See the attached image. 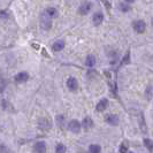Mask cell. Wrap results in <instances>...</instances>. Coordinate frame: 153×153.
<instances>
[{"instance_id": "obj_17", "label": "cell", "mask_w": 153, "mask_h": 153, "mask_svg": "<svg viewBox=\"0 0 153 153\" xmlns=\"http://www.w3.org/2000/svg\"><path fill=\"white\" fill-rule=\"evenodd\" d=\"M144 145L150 150V151H152L153 150V142L151 140V139H147V138H145L144 139Z\"/></svg>"}, {"instance_id": "obj_5", "label": "cell", "mask_w": 153, "mask_h": 153, "mask_svg": "<svg viewBox=\"0 0 153 153\" xmlns=\"http://www.w3.org/2000/svg\"><path fill=\"white\" fill-rule=\"evenodd\" d=\"M67 86L70 91H76L77 88H78V83H77V79L75 77H69L67 79Z\"/></svg>"}, {"instance_id": "obj_3", "label": "cell", "mask_w": 153, "mask_h": 153, "mask_svg": "<svg viewBox=\"0 0 153 153\" xmlns=\"http://www.w3.org/2000/svg\"><path fill=\"white\" fill-rule=\"evenodd\" d=\"M91 2H89V1H84L79 8H78V12H79V14H82V15H86L90 10H91Z\"/></svg>"}, {"instance_id": "obj_6", "label": "cell", "mask_w": 153, "mask_h": 153, "mask_svg": "<svg viewBox=\"0 0 153 153\" xmlns=\"http://www.w3.org/2000/svg\"><path fill=\"white\" fill-rule=\"evenodd\" d=\"M33 151L35 152H39V153H44L46 151V143L40 140V142H37L35 145H33Z\"/></svg>"}, {"instance_id": "obj_15", "label": "cell", "mask_w": 153, "mask_h": 153, "mask_svg": "<svg viewBox=\"0 0 153 153\" xmlns=\"http://www.w3.org/2000/svg\"><path fill=\"white\" fill-rule=\"evenodd\" d=\"M96 65V58L93 55H88L85 59V66L88 67H93Z\"/></svg>"}, {"instance_id": "obj_2", "label": "cell", "mask_w": 153, "mask_h": 153, "mask_svg": "<svg viewBox=\"0 0 153 153\" xmlns=\"http://www.w3.org/2000/svg\"><path fill=\"white\" fill-rule=\"evenodd\" d=\"M81 123L78 122L77 120H71L70 122L68 123V129L71 132H74V134H78L79 131H81Z\"/></svg>"}, {"instance_id": "obj_7", "label": "cell", "mask_w": 153, "mask_h": 153, "mask_svg": "<svg viewBox=\"0 0 153 153\" xmlns=\"http://www.w3.org/2000/svg\"><path fill=\"white\" fill-rule=\"evenodd\" d=\"M105 121L107 123H109L111 126H117L119 124V117L114 114H108L105 117Z\"/></svg>"}, {"instance_id": "obj_24", "label": "cell", "mask_w": 153, "mask_h": 153, "mask_svg": "<svg viewBox=\"0 0 153 153\" xmlns=\"http://www.w3.org/2000/svg\"><path fill=\"white\" fill-rule=\"evenodd\" d=\"M146 97H147V99H151V97H152V88H147V91H146Z\"/></svg>"}, {"instance_id": "obj_20", "label": "cell", "mask_w": 153, "mask_h": 153, "mask_svg": "<svg viewBox=\"0 0 153 153\" xmlns=\"http://www.w3.org/2000/svg\"><path fill=\"white\" fill-rule=\"evenodd\" d=\"M130 62V52L128 51L127 54H126V56L122 59V65H127V63H129Z\"/></svg>"}, {"instance_id": "obj_11", "label": "cell", "mask_w": 153, "mask_h": 153, "mask_svg": "<svg viewBox=\"0 0 153 153\" xmlns=\"http://www.w3.org/2000/svg\"><path fill=\"white\" fill-rule=\"evenodd\" d=\"M54 52H59V51H62L65 48V42L63 40H56L55 43L52 46Z\"/></svg>"}, {"instance_id": "obj_12", "label": "cell", "mask_w": 153, "mask_h": 153, "mask_svg": "<svg viewBox=\"0 0 153 153\" xmlns=\"http://www.w3.org/2000/svg\"><path fill=\"white\" fill-rule=\"evenodd\" d=\"M44 12H45V13H46V14H47L48 16H51L52 19H53V17H56V16L59 15V12H58V9H56V8H54V7H48V8H46L45 10H44Z\"/></svg>"}, {"instance_id": "obj_22", "label": "cell", "mask_w": 153, "mask_h": 153, "mask_svg": "<svg viewBox=\"0 0 153 153\" xmlns=\"http://www.w3.org/2000/svg\"><path fill=\"white\" fill-rule=\"evenodd\" d=\"M8 13L7 12H5V10H1L0 12V20H2V19H8Z\"/></svg>"}, {"instance_id": "obj_13", "label": "cell", "mask_w": 153, "mask_h": 153, "mask_svg": "<svg viewBox=\"0 0 153 153\" xmlns=\"http://www.w3.org/2000/svg\"><path fill=\"white\" fill-rule=\"evenodd\" d=\"M82 126H83L84 129H91L92 127H93V121L91 120V117L86 116L83 120V122H82Z\"/></svg>"}, {"instance_id": "obj_1", "label": "cell", "mask_w": 153, "mask_h": 153, "mask_svg": "<svg viewBox=\"0 0 153 153\" xmlns=\"http://www.w3.org/2000/svg\"><path fill=\"white\" fill-rule=\"evenodd\" d=\"M52 27V17L48 16L45 12L40 15V28L43 30H50Z\"/></svg>"}, {"instance_id": "obj_23", "label": "cell", "mask_w": 153, "mask_h": 153, "mask_svg": "<svg viewBox=\"0 0 153 153\" xmlns=\"http://www.w3.org/2000/svg\"><path fill=\"white\" fill-rule=\"evenodd\" d=\"M119 151H120V153H126V152H128V147H127V146L124 145V144H121V146H120V150H119Z\"/></svg>"}, {"instance_id": "obj_8", "label": "cell", "mask_w": 153, "mask_h": 153, "mask_svg": "<svg viewBox=\"0 0 153 153\" xmlns=\"http://www.w3.org/2000/svg\"><path fill=\"white\" fill-rule=\"evenodd\" d=\"M28 79H29V74L25 73V71H21V73H19V74L15 76V81L16 82H19V83L27 82Z\"/></svg>"}, {"instance_id": "obj_21", "label": "cell", "mask_w": 153, "mask_h": 153, "mask_svg": "<svg viewBox=\"0 0 153 153\" xmlns=\"http://www.w3.org/2000/svg\"><path fill=\"white\" fill-rule=\"evenodd\" d=\"M130 9H131L130 6L124 5V4H120V10H122V12H129Z\"/></svg>"}, {"instance_id": "obj_26", "label": "cell", "mask_w": 153, "mask_h": 153, "mask_svg": "<svg viewBox=\"0 0 153 153\" xmlns=\"http://www.w3.org/2000/svg\"><path fill=\"white\" fill-rule=\"evenodd\" d=\"M126 1H127V2H134L135 0H126Z\"/></svg>"}, {"instance_id": "obj_25", "label": "cell", "mask_w": 153, "mask_h": 153, "mask_svg": "<svg viewBox=\"0 0 153 153\" xmlns=\"http://www.w3.org/2000/svg\"><path fill=\"white\" fill-rule=\"evenodd\" d=\"M42 52H43V55H44V56H47V58L50 56V55L47 54V52H46V50H45V48H43V50H42Z\"/></svg>"}, {"instance_id": "obj_4", "label": "cell", "mask_w": 153, "mask_h": 153, "mask_svg": "<svg viewBox=\"0 0 153 153\" xmlns=\"http://www.w3.org/2000/svg\"><path fill=\"white\" fill-rule=\"evenodd\" d=\"M134 29H135V31L138 32V33H143L146 29L145 22H144V21H142V20L136 21V22L134 23Z\"/></svg>"}, {"instance_id": "obj_14", "label": "cell", "mask_w": 153, "mask_h": 153, "mask_svg": "<svg viewBox=\"0 0 153 153\" xmlns=\"http://www.w3.org/2000/svg\"><path fill=\"white\" fill-rule=\"evenodd\" d=\"M39 128H42V129H50L51 128V122L47 120V119H42L40 121H39Z\"/></svg>"}, {"instance_id": "obj_19", "label": "cell", "mask_w": 153, "mask_h": 153, "mask_svg": "<svg viewBox=\"0 0 153 153\" xmlns=\"http://www.w3.org/2000/svg\"><path fill=\"white\" fill-rule=\"evenodd\" d=\"M63 122H65V117L62 115H58L56 116V123H58V126L62 128L63 127Z\"/></svg>"}, {"instance_id": "obj_9", "label": "cell", "mask_w": 153, "mask_h": 153, "mask_svg": "<svg viewBox=\"0 0 153 153\" xmlns=\"http://www.w3.org/2000/svg\"><path fill=\"white\" fill-rule=\"evenodd\" d=\"M104 21V14L102 13H96L92 17V22L94 25H99Z\"/></svg>"}, {"instance_id": "obj_27", "label": "cell", "mask_w": 153, "mask_h": 153, "mask_svg": "<svg viewBox=\"0 0 153 153\" xmlns=\"http://www.w3.org/2000/svg\"><path fill=\"white\" fill-rule=\"evenodd\" d=\"M152 23H153V19H152Z\"/></svg>"}, {"instance_id": "obj_16", "label": "cell", "mask_w": 153, "mask_h": 153, "mask_svg": "<svg viewBox=\"0 0 153 153\" xmlns=\"http://www.w3.org/2000/svg\"><path fill=\"white\" fill-rule=\"evenodd\" d=\"M89 151L91 153H99L101 151V147H100V145H97V144H92L89 147Z\"/></svg>"}, {"instance_id": "obj_18", "label": "cell", "mask_w": 153, "mask_h": 153, "mask_svg": "<svg viewBox=\"0 0 153 153\" xmlns=\"http://www.w3.org/2000/svg\"><path fill=\"white\" fill-rule=\"evenodd\" d=\"M55 152L56 153H65L66 152V146L63 144H58L55 147Z\"/></svg>"}, {"instance_id": "obj_10", "label": "cell", "mask_w": 153, "mask_h": 153, "mask_svg": "<svg viewBox=\"0 0 153 153\" xmlns=\"http://www.w3.org/2000/svg\"><path fill=\"white\" fill-rule=\"evenodd\" d=\"M107 107H108V100L107 99H101L99 102L97 104L96 109H97L98 112H102V111H105Z\"/></svg>"}]
</instances>
